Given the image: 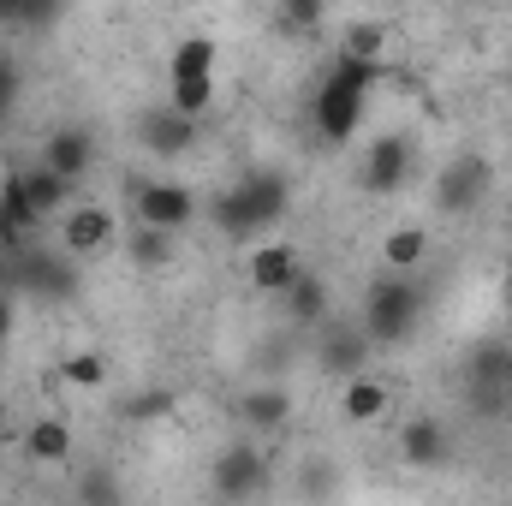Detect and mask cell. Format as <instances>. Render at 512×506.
I'll list each match as a JSON object with an SVG mask.
<instances>
[{
  "instance_id": "6da1fadb",
  "label": "cell",
  "mask_w": 512,
  "mask_h": 506,
  "mask_svg": "<svg viewBox=\"0 0 512 506\" xmlns=\"http://www.w3.org/2000/svg\"><path fill=\"white\" fill-rule=\"evenodd\" d=\"M393 78L387 66H364V60H340L334 54V66L322 72V84H316V102H310V120H316V137L328 143V149H346L358 126H364V114H370V90Z\"/></svg>"
},
{
  "instance_id": "7a4b0ae2",
  "label": "cell",
  "mask_w": 512,
  "mask_h": 506,
  "mask_svg": "<svg viewBox=\"0 0 512 506\" xmlns=\"http://www.w3.org/2000/svg\"><path fill=\"white\" fill-rule=\"evenodd\" d=\"M286 209H292V185H286L280 173H268V167H251L245 179H233L227 191H215L209 221H215L227 239H256V233L280 227Z\"/></svg>"
},
{
  "instance_id": "3957f363",
  "label": "cell",
  "mask_w": 512,
  "mask_h": 506,
  "mask_svg": "<svg viewBox=\"0 0 512 506\" xmlns=\"http://www.w3.org/2000/svg\"><path fill=\"white\" fill-rule=\"evenodd\" d=\"M358 322H364V334L376 340V352H382V346H405V340L423 328V286H417V274L387 268L382 280L364 292Z\"/></svg>"
},
{
  "instance_id": "277c9868",
  "label": "cell",
  "mask_w": 512,
  "mask_h": 506,
  "mask_svg": "<svg viewBox=\"0 0 512 506\" xmlns=\"http://www.w3.org/2000/svg\"><path fill=\"white\" fill-rule=\"evenodd\" d=\"M215 66H221L215 36H203V30L197 36H179L173 54H167V108L203 120L215 108Z\"/></svg>"
},
{
  "instance_id": "5b68a950",
  "label": "cell",
  "mask_w": 512,
  "mask_h": 506,
  "mask_svg": "<svg viewBox=\"0 0 512 506\" xmlns=\"http://www.w3.org/2000/svg\"><path fill=\"white\" fill-rule=\"evenodd\" d=\"M72 262H78V256L42 251L36 239H24L18 251H6V280H12L24 298H48V304H60V298L78 292V268H72Z\"/></svg>"
},
{
  "instance_id": "8992f818",
  "label": "cell",
  "mask_w": 512,
  "mask_h": 506,
  "mask_svg": "<svg viewBox=\"0 0 512 506\" xmlns=\"http://www.w3.org/2000/svg\"><path fill=\"white\" fill-rule=\"evenodd\" d=\"M131 221L161 227V233H185V227L197 221V191L179 185V179H167V173L137 179V185H131Z\"/></svg>"
},
{
  "instance_id": "52a82bcc",
  "label": "cell",
  "mask_w": 512,
  "mask_h": 506,
  "mask_svg": "<svg viewBox=\"0 0 512 506\" xmlns=\"http://www.w3.org/2000/svg\"><path fill=\"white\" fill-rule=\"evenodd\" d=\"M310 358H316V370L334 381L358 376V370H370V358H376V340L364 334V322L352 316V322H340V316H328L322 328H316V346H310Z\"/></svg>"
},
{
  "instance_id": "ba28073f",
  "label": "cell",
  "mask_w": 512,
  "mask_h": 506,
  "mask_svg": "<svg viewBox=\"0 0 512 506\" xmlns=\"http://www.w3.org/2000/svg\"><path fill=\"white\" fill-rule=\"evenodd\" d=\"M411 167H417V143H411L405 131H382V137L364 149V161H358V185H364L370 197H393V191L411 179Z\"/></svg>"
},
{
  "instance_id": "9c48e42d",
  "label": "cell",
  "mask_w": 512,
  "mask_h": 506,
  "mask_svg": "<svg viewBox=\"0 0 512 506\" xmlns=\"http://www.w3.org/2000/svg\"><path fill=\"white\" fill-rule=\"evenodd\" d=\"M489 185H495L489 155H459V161H447L441 179H435V209H441V215H471V209H483Z\"/></svg>"
},
{
  "instance_id": "30bf717a",
  "label": "cell",
  "mask_w": 512,
  "mask_h": 506,
  "mask_svg": "<svg viewBox=\"0 0 512 506\" xmlns=\"http://www.w3.org/2000/svg\"><path fill=\"white\" fill-rule=\"evenodd\" d=\"M209 489L221 495V501H251L268 489V453L256 447V441H233L215 465H209Z\"/></svg>"
},
{
  "instance_id": "8fae6325",
  "label": "cell",
  "mask_w": 512,
  "mask_h": 506,
  "mask_svg": "<svg viewBox=\"0 0 512 506\" xmlns=\"http://www.w3.org/2000/svg\"><path fill=\"white\" fill-rule=\"evenodd\" d=\"M298 274H304V251L292 239H256L251 256H245V280H251L256 298H280Z\"/></svg>"
},
{
  "instance_id": "7c38bea8",
  "label": "cell",
  "mask_w": 512,
  "mask_h": 506,
  "mask_svg": "<svg viewBox=\"0 0 512 506\" xmlns=\"http://www.w3.org/2000/svg\"><path fill=\"white\" fill-rule=\"evenodd\" d=\"M447 459H453V429H447L441 417L417 411V417L399 423V465H411V471H441Z\"/></svg>"
},
{
  "instance_id": "4fadbf2b",
  "label": "cell",
  "mask_w": 512,
  "mask_h": 506,
  "mask_svg": "<svg viewBox=\"0 0 512 506\" xmlns=\"http://www.w3.org/2000/svg\"><path fill=\"white\" fill-rule=\"evenodd\" d=\"M114 245V209L108 203H66V221H60V251L90 262Z\"/></svg>"
},
{
  "instance_id": "5bb4252c",
  "label": "cell",
  "mask_w": 512,
  "mask_h": 506,
  "mask_svg": "<svg viewBox=\"0 0 512 506\" xmlns=\"http://www.w3.org/2000/svg\"><path fill=\"white\" fill-rule=\"evenodd\" d=\"M137 143H143L155 161H179V155H191V143H197V120L179 114V108H155V114L137 120Z\"/></svg>"
},
{
  "instance_id": "9a60e30c",
  "label": "cell",
  "mask_w": 512,
  "mask_h": 506,
  "mask_svg": "<svg viewBox=\"0 0 512 506\" xmlns=\"http://www.w3.org/2000/svg\"><path fill=\"white\" fill-rule=\"evenodd\" d=\"M280 316H286L292 328H304V334H316V328H322V322L334 316L328 280H322V274H316L310 262H304V274H298V280H292V286L280 292Z\"/></svg>"
},
{
  "instance_id": "2e32d148",
  "label": "cell",
  "mask_w": 512,
  "mask_h": 506,
  "mask_svg": "<svg viewBox=\"0 0 512 506\" xmlns=\"http://www.w3.org/2000/svg\"><path fill=\"white\" fill-rule=\"evenodd\" d=\"M387 411H393V381L370 376V370H358V376L340 381V417H346L352 429H370V423H382Z\"/></svg>"
},
{
  "instance_id": "e0dca14e",
  "label": "cell",
  "mask_w": 512,
  "mask_h": 506,
  "mask_svg": "<svg viewBox=\"0 0 512 506\" xmlns=\"http://www.w3.org/2000/svg\"><path fill=\"white\" fill-rule=\"evenodd\" d=\"M239 423L251 429V435H274V429H286L292 423V393L280 387V381H256L239 393Z\"/></svg>"
},
{
  "instance_id": "ac0fdd59",
  "label": "cell",
  "mask_w": 512,
  "mask_h": 506,
  "mask_svg": "<svg viewBox=\"0 0 512 506\" xmlns=\"http://www.w3.org/2000/svg\"><path fill=\"white\" fill-rule=\"evenodd\" d=\"M42 161L78 185V179L96 167V137H90V126H54L48 131V143H42Z\"/></svg>"
},
{
  "instance_id": "d6986e66",
  "label": "cell",
  "mask_w": 512,
  "mask_h": 506,
  "mask_svg": "<svg viewBox=\"0 0 512 506\" xmlns=\"http://www.w3.org/2000/svg\"><path fill=\"white\" fill-rule=\"evenodd\" d=\"M72 423L60 417V411H42V417H30V429H24V459L30 465H66L72 459Z\"/></svg>"
},
{
  "instance_id": "ffe728a7",
  "label": "cell",
  "mask_w": 512,
  "mask_h": 506,
  "mask_svg": "<svg viewBox=\"0 0 512 506\" xmlns=\"http://www.w3.org/2000/svg\"><path fill=\"white\" fill-rule=\"evenodd\" d=\"M387 48H393V24H382V18H352V24L340 30V60L387 66Z\"/></svg>"
},
{
  "instance_id": "44dd1931",
  "label": "cell",
  "mask_w": 512,
  "mask_h": 506,
  "mask_svg": "<svg viewBox=\"0 0 512 506\" xmlns=\"http://www.w3.org/2000/svg\"><path fill=\"white\" fill-rule=\"evenodd\" d=\"M507 387H512V352L507 346H483L471 358V393H477V405H501Z\"/></svg>"
},
{
  "instance_id": "7402d4cb",
  "label": "cell",
  "mask_w": 512,
  "mask_h": 506,
  "mask_svg": "<svg viewBox=\"0 0 512 506\" xmlns=\"http://www.w3.org/2000/svg\"><path fill=\"white\" fill-rule=\"evenodd\" d=\"M18 179H24V191H30V203L54 221V215H66V203H72V179L66 173H54L48 161H36V167H18Z\"/></svg>"
},
{
  "instance_id": "603a6c76",
  "label": "cell",
  "mask_w": 512,
  "mask_h": 506,
  "mask_svg": "<svg viewBox=\"0 0 512 506\" xmlns=\"http://www.w3.org/2000/svg\"><path fill=\"white\" fill-rule=\"evenodd\" d=\"M423 256H429V233H423V227H387L382 233V268L417 274Z\"/></svg>"
},
{
  "instance_id": "cb8c5ba5",
  "label": "cell",
  "mask_w": 512,
  "mask_h": 506,
  "mask_svg": "<svg viewBox=\"0 0 512 506\" xmlns=\"http://www.w3.org/2000/svg\"><path fill=\"white\" fill-rule=\"evenodd\" d=\"M126 256H131V268H137V274H155V268H167V262H173V233H161V227H143V221H131Z\"/></svg>"
},
{
  "instance_id": "d4e9b609",
  "label": "cell",
  "mask_w": 512,
  "mask_h": 506,
  "mask_svg": "<svg viewBox=\"0 0 512 506\" xmlns=\"http://www.w3.org/2000/svg\"><path fill=\"white\" fill-rule=\"evenodd\" d=\"M108 376H114V370H108V358H102V352H90V346L60 358V381H66V387H84V393H96V387H108Z\"/></svg>"
},
{
  "instance_id": "484cf974",
  "label": "cell",
  "mask_w": 512,
  "mask_h": 506,
  "mask_svg": "<svg viewBox=\"0 0 512 506\" xmlns=\"http://www.w3.org/2000/svg\"><path fill=\"white\" fill-rule=\"evenodd\" d=\"M167 411H173V393H167V387H143V393H131L126 405H120L126 423H155V417H167Z\"/></svg>"
},
{
  "instance_id": "4316f807",
  "label": "cell",
  "mask_w": 512,
  "mask_h": 506,
  "mask_svg": "<svg viewBox=\"0 0 512 506\" xmlns=\"http://www.w3.org/2000/svg\"><path fill=\"white\" fill-rule=\"evenodd\" d=\"M328 0H280V30H322Z\"/></svg>"
},
{
  "instance_id": "83f0119b",
  "label": "cell",
  "mask_w": 512,
  "mask_h": 506,
  "mask_svg": "<svg viewBox=\"0 0 512 506\" xmlns=\"http://www.w3.org/2000/svg\"><path fill=\"white\" fill-rule=\"evenodd\" d=\"M60 6H66V0H18V18H12V24H18V30H48V24L60 18Z\"/></svg>"
},
{
  "instance_id": "f1b7e54d",
  "label": "cell",
  "mask_w": 512,
  "mask_h": 506,
  "mask_svg": "<svg viewBox=\"0 0 512 506\" xmlns=\"http://www.w3.org/2000/svg\"><path fill=\"white\" fill-rule=\"evenodd\" d=\"M78 501H120V483L114 477H90V483H78Z\"/></svg>"
},
{
  "instance_id": "f546056e",
  "label": "cell",
  "mask_w": 512,
  "mask_h": 506,
  "mask_svg": "<svg viewBox=\"0 0 512 506\" xmlns=\"http://www.w3.org/2000/svg\"><path fill=\"white\" fill-rule=\"evenodd\" d=\"M12 96H18V66L0 54V120H6V108H12Z\"/></svg>"
},
{
  "instance_id": "4dcf8cb0",
  "label": "cell",
  "mask_w": 512,
  "mask_h": 506,
  "mask_svg": "<svg viewBox=\"0 0 512 506\" xmlns=\"http://www.w3.org/2000/svg\"><path fill=\"white\" fill-rule=\"evenodd\" d=\"M18 18V0H0V24H12Z\"/></svg>"
},
{
  "instance_id": "1f68e13d",
  "label": "cell",
  "mask_w": 512,
  "mask_h": 506,
  "mask_svg": "<svg viewBox=\"0 0 512 506\" xmlns=\"http://www.w3.org/2000/svg\"><path fill=\"white\" fill-rule=\"evenodd\" d=\"M501 298H507V310H512V262H507V274H501Z\"/></svg>"
}]
</instances>
